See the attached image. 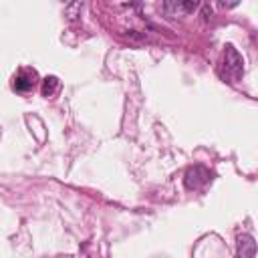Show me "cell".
<instances>
[{"instance_id": "cell-1", "label": "cell", "mask_w": 258, "mask_h": 258, "mask_svg": "<svg viewBox=\"0 0 258 258\" xmlns=\"http://www.w3.org/2000/svg\"><path fill=\"white\" fill-rule=\"evenodd\" d=\"M210 179H212V173H210V169L208 167H204V165H191L187 171H185V175H183V183H185V187L187 189H202L206 183H210Z\"/></svg>"}, {"instance_id": "cell-6", "label": "cell", "mask_w": 258, "mask_h": 258, "mask_svg": "<svg viewBox=\"0 0 258 258\" xmlns=\"http://www.w3.org/2000/svg\"><path fill=\"white\" fill-rule=\"evenodd\" d=\"M56 89H58V79L56 77H46L44 81H42V95L44 97H52L54 93H56Z\"/></svg>"}, {"instance_id": "cell-2", "label": "cell", "mask_w": 258, "mask_h": 258, "mask_svg": "<svg viewBox=\"0 0 258 258\" xmlns=\"http://www.w3.org/2000/svg\"><path fill=\"white\" fill-rule=\"evenodd\" d=\"M226 69L230 71V75L234 79H240L244 73V58L232 44L226 46Z\"/></svg>"}, {"instance_id": "cell-4", "label": "cell", "mask_w": 258, "mask_h": 258, "mask_svg": "<svg viewBox=\"0 0 258 258\" xmlns=\"http://www.w3.org/2000/svg\"><path fill=\"white\" fill-rule=\"evenodd\" d=\"M238 258H254L256 256V242L250 234L238 236Z\"/></svg>"}, {"instance_id": "cell-5", "label": "cell", "mask_w": 258, "mask_h": 258, "mask_svg": "<svg viewBox=\"0 0 258 258\" xmlns=\"http://www.w3.org/2000/svg\"><path fill=\"white\" fill-rule=\"evenodd\" d=\"M198 8V2H163V10L171 14H189Z\"/></svg>"}, {"instance_id": "cell-3", "label": "cell", "mask_w": 258, "mask_h": 258, "mask_svg": "<svg viewBox=\"0 0 258 258\" xmlns=\"http://www.w3.org/2000/svg\"><path fill=\"white\" fill-rule=\"evenodd\" d=\"M34 79H36V73L34 71H30V69H24V71H20L16 77H14V91H18V93H26V91H30L32 87H34Z\"/></svg>"}]
</instances>
